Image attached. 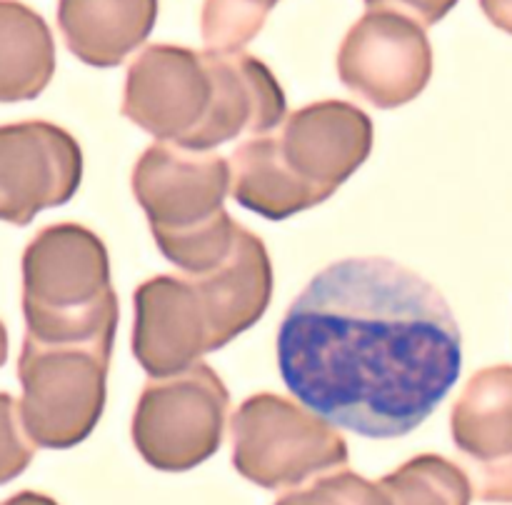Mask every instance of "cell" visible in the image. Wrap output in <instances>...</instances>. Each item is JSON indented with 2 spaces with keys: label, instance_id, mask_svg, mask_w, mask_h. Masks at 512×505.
<instances>
[{
  "label": "cell",
  "instance_id": "cell-1",
  "mask_svg": "<svg viewBox=\"0 0 512 505\" xmlns=\"http://www.w3.org/2000/svg\"><path fill=\"white\" fill-rule=\"evenodd\" d=\"M278 368L290 393L363 438H400L438 410L463 335L438 288L390 258H343L285 310Z\"/></svg>",
  "mask_w": 512,
  "mask_h": 505
},
{
  "label": "cell",
  "instance_id": "cell-2",
  "mask_svg": "<svg viewBox=\"0 0 512 505\" xmlns=\"http://www.w3.org/2000/svg\"><path fill=\"white\" fill-rule=\"evenodd\" d=\"M120 110L163 143L213 150L278 128L288 103L273 70L245 50L155 43L130 63Z\"/></svg>",
  "mask_w": 512,
  "mask_h": 505
},
{
  "label": "cell",
  "instance_id": "cell-3",
  "mask_svg": "<svg viewBox=\"0 0 512 505\" xmlns=\"http://www.w3.org/2000/svg\"><path fill=\"white\" fill-rule=\"evenodd\" d=\"M273 298L263 238L240 225L233 250L208 273L155 275L133 293L135 360L150 378L185 373L253 328Z\"/></svg>",
  "mask_w": 512,
  "mask_h": 505
},
{
  "label": "cell",
  "instance_id": "cell-4",
  "mask_svg": "<svg viewBox=\"0 0 512 505\" xmlns=\"http://www.w3.org/2000/svg\"><path fill=\"white\" fill-rule=\"evenodd\" d=\"M373 150V120L348 100L298 108L275 133L253 135L230 155L235 203L288 220L325 203Z\"/></svg>",
  "mask_w": 512,
  "mask_h": 505
},
{
  "label": "cell",
  "instance_id": "cell-5",
  "mask_svg": "<svg viewBox=\"0 0 512 505\" xmlns=\"http://www.w3.org/2000/svg\"><path fill=\"white\" fill-rule=\"evenodd\" d=\"M230 163L210 150L148 145L133 165L130 188L155 245L183 273H208L233 250L238 225L225 210Z\"/></svg>",
  "mask_w": 512,
  "mask_h": 505
},
{
  "label": "cell",
  "instance_id": "cell-6",
  "mask_svg": "<svg viewBox=\"0 0 512 505\" xmlns=\"http://www.w3.org/2000/svg\"><path fill=\"white\" fill-rule=\"evenodd\" d=\"M23 315L28 335L43 343H115L120 303L98 233L55 223L25 245Z\"/></svg>",
  "mask_w": 512,
  "mask_h": 505
},
{
  "label": "cell",
  "instance_id": "cell-7",
  "mask_svg": "<svg viewBox=\"0 0 512 505\" xmlns=\"http://www.w3.org/2000/svg\"><path fill=\"white\" fill-rule=\"evenodd\" d=\"M110 355L108 343H43L25 333L20 418L35 445L68 450L93 433L108 398Z\"/></svg>",
  "mask_w": 512,
  "mask_h": 505
},
{
  "label": "cell",
  "instance_id": "cell-8",
  "mask_svg": "<svg viewBox=\"0 0 512 505\" xmlns=\"http://www.w3.org/2000/svg\"><path fill=\"white\" fill-rule=\"evenodd\" d=\"M233 465L265 490L300 488L348 465L343 433L323 415L278 393L250 395L230 418Z\"/></svg>",
  "mask_w": 512,
  "mask_h": 505
},
{
  "label": "cell",
  "instance_id": "cell-9",
  "mask_svg": "<svg viewBox=\"0 0 512 505\" xmlns=\"http://www.w3.org/2000/svg\"><path fill=\"white\" fill-rule=\"evenodd\" d=\"M230 393L210 365L145 383L130 435L140 458L160 473H185L223 445Z\"/></svg>",
  "mask_w": 512,
  "mask_h": 505
},
{
  "label": "cell",
  "instance_id": "cell-10",
  "mask_svg": "<svg viewBox=\"0 0 512 505\" xmlns=\"http://www.w3.org/2000/svg\"><path fill=\"white\" fill-rule=\"evenodd\" d=\"M335 63L345 88L375 108L393 110L430 83L433 45L418 20L375 8L350 25Z\"/></svg>",
  "mask_w": 512,
  "mask_h": 505
},
{
  "label": "cell",
  "instance_id": "cell-11",
  "mask_svg": "<svg viewBox=\"0 0 512 505\" xmlns=\"http://www.w3.org/2000/svg\"><path fill=\"white\" fill-rule=\"evenodd\" d=\"M80 180L83 150L68 130L48 120L0 125V220L28 225L73 200Z\"/></svg>",
  "mask_w": 512,
  "mask_h": 505
},
{
  "label": "cell",
  "instance_id": "cell-12",
  "mask_svg": "<svg viewBox=\"0 0 512 505\" xmlns=\"http://www.w3.org/2000/svg\"><path fill=\"white\" fill-rule=\"evenodd\" d=\"M455 448L473 470V493L485 503H512V365L478 370L450 413Z\"/></svg>",
  "mask_w": 512,
  "mask_h": 505
},
{
  "label": "cell",
  "instance_id": "cell-13",
  "mask_svg": "<svg viewBox=\"0 0 512 505\" xmlns=\"http://www.w3.org/2000/svg\"><path fill=\"white\" fill-rule=\"evenodd\" d=\"M158 0H58V28L70 53L93 68H115L148 40Z\"/></svg>",
  "mask_w": 512,
  "mask_h": 505
},
{
  "label": "cell",
  "instance_id": "cell-14",
  "mask_svg": "<svg viewBox=\"0 0 512 505\" xmlns=\"http://www.w3.org/2000/svg\"><path fill=\"white\" fill-rule=\"evenodd\" d=\"M55 73V40L43 15L0 0V103L35 100Z\"/></svg>",
  "mask_w": 512,
  "mask_h": 505
},
{
  "label": "cell",
  "instance_id": "cell-15",
  "mask_svg": "<svg viewBox=\"0 0 512 505\" xmlns=\"http://www.w3.org/2000/svg\"><path fill=\"white\" fill-rule=\"evenodd\" d=\"M393 505H470L473 483L468 473L443 455L410 458L380 480Z\"/></svg>",
  "mask_w": 512,
  "mask_h": 505
},
{
  "label": "cell",
  "instance_id": "cell-16",
  "mask_svg": "<svg viewBox=\"0 0 512 505\" xmlns=\"http://www.w3.org/2000/svg\"><path fill=\"white\" fill-rule=\"evenodd\" d=\"M278 0H205L200 33L208 50H243Z\"/></svg>",
  "mask_w": 512,
  "mask_h": 505
},
{
  "label": "cell",
  "instance_id": "cell-17",
  "mask_svg": "<svg viewBox=\"0 0 512 505\" xmlns=\"http://www.w3.org/2000/svg\"><path fill=\"white\" fill-rule=\"evenodd\" d=\"M273 505H393L380 483L353 470L320 475L305 488H293Z\"/></svg>",
  "mask_w": 512,
  "mask_h": 505
},
{
  "label": "cell",
  "instance_id": "cell-18",
  "mask_svg": "<svg viewBox=\"0 0 512 505\" xmlns=\"http://www.w3.org/2000/svg\"><path fill=\"white\" fill-rule=\"evenodd\" d=\"M33 455L35 443L25 433L20 405L10 393H0V485L25 473Z\"/></svg>",
  "mask_w": 512,
  "mask_h": 505
},
{
  "label": "cell",
  "instance_id": "cell-19",
  "mask_svg": "<svg viewBox=\"0 0 512 505\" xmlns=\"http://www.w3.org/2000/svg\"><path fill=\"white\" fill-rule=\"evenodd\" d=\"M365 5L370 10H395V13L418 20L423 28H430L440 23L458 5V0H365Z\"/></svg>",
  "mask_w": 512,
  "mask_h": 505
},
{
  "label": "cell",
  "instance_id": "cell-20",
  "mask_svg": "<svg viewBox=\"0 0 512 505\" xmlns=\"http://www.w3.org/2000/svg\"><path fill=\"white\" fill-rule=\"evenodd\" d=\"M480 8L495 28L512 35V0H480Z\"/></svg>",
  "mask_w": 512,
  "mask_h": 505
},
{
  "label": "cell",
  "instance_id": "cell-21",
  "mask_svg": "<svg viewBox=\"0 0 512 505\" xmlns=\"http://www.w3.org/2000/svg\"><path fill=\"white\" fill-rule=\"evenodd\" d=\"M0 505H58L53 498H48V495L43 493H35V490H20V493H15L13 498L3 500Z\"/></svg>",
  "mask_w": 512,
  "mask_h": 505
},
{
  "label": "cell",
  "instance_id": "cell-22",
  "mask_svg": "<svg viewBox=\"0 0 512 505\" xmlns=\"http://www.w3.org/2000/svg\"><path fill=\"white\" fill-rule=\"evenodd\" d=\"M8 360V330H5L3 320H0V368L5 365Z\"/></svg>",
  "mask_w": 512,
  "mask_h": 505
}]
</instances>
